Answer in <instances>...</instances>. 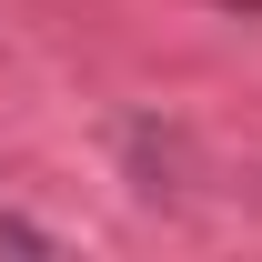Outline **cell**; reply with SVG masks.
I'll list each match as a JSON object with an SVG mask.
<instances>
[{
	"label": "cell",
	"mask_w": 262,
	"mask_h": 262,
	"mask_svg": "<svg viewBox=\"0 0 262 262\" xmlns=\"http://www.w3.org/2000/svg\"><path fill=\"white\" fill-rule=\"evenodd\" d=\"M111 151H121V171H131V192H141V202H162V212L192 202V151H182L162 121H121V131H111Z\"/></svg>",
	"instance_id": "obj_1"
},
{
	"label": "cell",
	"mask_w": 262,
	"mask_h": 262,
	"mask_svg": "<svg viewBox=\"0 0 262 262\" xmlns=\"http://www.w3.org/2000/svg\"><path fill=\"white\" fill-rule=\"evenodd\" d=\"M0 252H51V232L40 222H0Z\"/></svg>",
	"instance_id": "obj_2"
}]
</instances>
